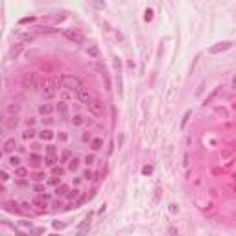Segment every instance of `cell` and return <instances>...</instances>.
Here are the masks:
<instances>
[{
    "label": "cell",
    "instance_id": "1",
    "mask_svg": "<svg viewBox=\"0 0 236 236\" xmlns=\"http://www.w3.org/2000/svg\"><path fill=\"white\" fill-rule=\"evenodd\" d=\"M63 35H65L70 42H74V44H81V42L85 41V37H83V33H81L79 30H63Z\"/></svg>",
    "mask_w": 236,
    "mask_h": 236
},
{
    "label": "cell",
    "instance_id": "2",
    "mask_svg": "<svg viewBox=\"0 0 236 236\" xmlns=\"http://www.w3.org/2000/svg\"><path fill=\"white\" fill-rule=\"evenodd\" d=\"M87 105H89V111H90L94 116H102L103 111H105V103H103L102 100H98V98H92L90 103H87Z\"/></svg>",
    "mask_w": 236,
    "mask_h": 236
},
{
    "label": "cell",
    "instance_id": "3",
    "mask_svg": "<svg viewBox=\"0 0 236 236\" xmlns=\"http://www.w3.org/2000/svg\"><path fill=\"white\" fill-rule=\"evenodd\" d=\"M31 203H33V207H37V214H42V212L48 210V198H46V196L37 194V196L31 199Z\"/></svg>",
    "mask_w": 236,
    "mask_h": 236
},
{
    "label": "cell",
    "instance_id": "4",
    "mask_svg": "<svg viewBox=\"0 0 236 236\" xmlns=\"http://www.w3.org/2000/svg\"><path fill=\"white\" fill-rule=\"evenodd\" d=\"M26 162H28V166L30 168H33V170H37V168H41L42 164H44V159L37 153V151H31V153H28V159H26Z\"/></svg>",
    "mask_w": 236,
    "mask_h": 236
},
{
    "label": "cell",
    "instance_id": "5",
    "mask_svg": "<svg viewBox=\"0 0 236 236\" xmlns=\"http://www.w3.org/2000/svg\"><path fill=\"white\" fill-rule=\"evenodd\" d=\"M83 87V83H81V79L79 78H76V76H65V89H68V90H79Z\"/></svg>",
    "mask_w": 236,
    "mask_h": 236
},
{
    "label": "cell",
    "instance_id": "6",
    "mask_svg": "<svg viewBox=\"0 0 236 236\" xmlns=\"http://www.w3.org/2000/svg\"><path fill=\"white\" fill-rule=\"evenodd\" d=\"M15 148H17L15 138H6V140H4V144H2V153H4V157L11 155V153L15 151Z\"/></svg>",
    "mask_w": 236,
    "mask_h": 236
},
{
    "label": "cell",
    "instance_id": "7",
    "mask_svg": "<svg viewBox=\"0 0 236 236\" xmlns=\"http://www.w3.org/2000/svg\"><path fill=\"white\" fill-rule=\"evenodd\" d=\"M231 46H233V42H231V41H223V42H218V44L210 46V54H220V52H225V50H229Z\"/></svg>",
    "mask_w": 236,
    "mask_h": 236
},
{
    "label": "cell",
    "instance_id": "8",
    "mask_svg": "<svg viewBox=\"0 0 236 236\" xmlns=\"http://www.w3.org/2000/svg\"><path fill=\"white\" fill-rule=\"evenodd\" d=\"M22 87H24V89L37 87V83H35V74H33V72H28V74L22 76Z\"/></svg>",
    "mask_w": 236,
    "mask_h": 236
},
{
    "label": "cell",
    "instance_id": "9",
    "mask_svg": "<svg viewBox=\"0 0 236 236\" xmlns=\"http://www.w3.org/2000/svg\"><path fill=\"white\" fill-rule=\"evenodd\" d=\"M78 98H79V102H83V103H90V100H92V96H90V92H89V89H87L85 85L78 90Z\"/></svg>",
    "mask_w": 236,
    "mask_h": 236
},
{
    "label": "cell",
    "instance_id": "10",
    "mask_svg": "<svg viewBox=\"0 0 236 236\" xmlns=\"http://www.w3.org/2000/svg\"><path fill=\"white\" fill-rule=\"evenodd\" d=\"M55 111L59 113L61 118H66V116H68V103H66L65 100H59L57 105H55Z\"/></svg>",
    "mask_w": 236,
    "mask_h": 236
},
{
    "label": "cell",
    "instance_id": "11",
    "mask_svg": "<svg viewBox=\"0 0 236 236\" xmlns=\"http://www.w3.org/2000/svg\"><path fill=\"white\" fill-rule=\"evenodd\" d=\"M6 161V164H9L11 168H17V166H20V162H22V159H20V155L18 153H15V155H7V157H4Z\"/></svg>",
    "mask_w": 236,
    "mask_h": 236
},
{
    "label": "cell",
    "instance_id": "12",
    "mask_svg": "<svg viewBox=\"0 0 236 236\" xmlns=\"http://www.w3.org/2000/svg\"><path fill=\"white\" fill-rule=\"evenodd\" d=\"M41 92H42V96H44V100H54V98L57 96V92H59V90H57V89H55L54 85H50V87H46V89H42Z\"/></svg>",
    "mask_w": 236,
    "mask_h": 236
},
{
    "label": "cell",
    "instance_id": "13",
    "mask_svg": "<svg viewBox=\"0 0 236 236\" xmlns=\"http://www.w3.org/2000/svg\"><path fill=\"white\" fill-rule=\"evenodd\" d=\"M54 111H55V105H52V103H41L39 105V114H42V116H50Z\"/></svg>",
    "mask_w": 236,
    "mask_h": 236
},
{
    "label": "cell",
    "instance_id": "14",
    "mask_svg": "<svg viewBox=\"0 0 236 236\" xmlns=\"http://www.w3.org/2000/svg\"><path fill=\"white\" fill-rule=\"evenodd\" d=\"M68 190H70V186H68L66 183H59V185L55 186V190H54V194H55L57 198H65V196L68 194Z\"/></svg>",
    "mask_w": 236,
    "mask_h": 236
},
{
    "label": "cell",
    "instance_id": "15",
    "mask_svg": "<svg viewBox=\"0 0 236 236\" xmlns=\"http://www.w3.org/2000/svg\"><path fill=\"white\" fill-rule=\"evenodd\" d=\"M18 111H20V103H17V102H11V103L6 105V113H7L9 116H17Z\"/></svg>",
    "mask_w": 236,
    "mask_h": 236
},
{
    "label": "cell",
    "instance_id": "16",
    "mask_svg": "<svg viewBox=\"0 0 236 236\" xmlns=\"http://www.w3.org/2000/svg\"><path fill=\"white\" fill-rule=\"evenodd\" d=\"M13 175H15V179H18V177H30V170L20 164V166L13 168Z\"/></svg>",
    "mask_w": 236,
    "mask_h": 236
},
{
    "label": "cell",
    "instance_id": "17",
    "mask_svg": "<svg viewBox=\"0 0 236 236\" xmlns=\"http://www.w3.org/2000/svg\"><path fill=\"white\" fill-rule=\"evenodd\" d=\"M89 144H90V150H92V151H100V150H103V138H102V137H94Z\"/></svg>",
    "mask_w": 236,
    "mask_h": 236
},
{
    "label": "cell",
    "instance_id": "18",
    "mask_svg": "<svg viewBox=\"0 0 236 236\" xmlns=\"http://www.w3.org/2000/svg\"><path fill=\"white\" fill-rule=\"evenodd\" d=\"M70 122H72V126H74V127H81V126L87 122V118H85L81 113H76V114L72 116V120H70Z\"/></svg>",
    "mask_w": 236,
    "mask_h": 236
},
{
    "label": "cell",
    "instance_id": "19",
    "mask_svg": "<svg viewBox=\"0 0 236 236\" xmlns=\"http://www.w3.org/2000/svg\"><path fill=\"white\" fill-rule=\"evenodd\" d=\"M83 161H79L78 157H72L68 162H66V168H68V172H78L79 170V164H81Z\"/></svg>",
    "mask_w": 236,
    "mask_h": 236
},
{
    "label": "cell",
    "instance_id": "20",
    "mask_svg": "<svg viewBox=\"0 0 236 236\" xmlns=\"http://www.w3.org/2000/svg\"><path fill=\"white\" fill-rule=\"evenodd\" d=\"M44 177H46V174H44V172H41V170L30 172V179H31V181H35V183H41V181H44Z\"/></svg>",
    "mask_w": 236,
    "mask_h": 236
},
{
    "label": "cell",
    "instance_id": "21",
    "mask_svg": "<svg viewBox=\"0 0 236 236\" xmlns=\"http://www.w3.org/2000/svg\"><path fill=\"white\" fill-rule=\"evenodd\" d=\"M22 46H24V42H17V44H13L11 48H9V57H17L20 52H22Z\"/></svg>",
    "mask_w": 236,
    "mask_h": 236
},
{
    "label": "cell",
    "instance_id": "22",
    "mask_svg": "<svg viewBox=\"0 0 236 236\" xmlns=\"http://www.w3.org/2000/svg\"><path fill=\"white\" fill-rule=\"evenodd\" d=\"M37 133H39V131H35L33 127H28V129L22 131V140H31V138L37 137Z\"/></svg>",
    "mask_w": 236,
    "mask_h": 236
},
{
    "label": "cell",
    "instance_id": "23",
    "mask_svg": "<svg viewBox=\"0 0 236 236\" xmlns=\"http://www.w3.org/2000/svg\"><path fill=\"white\" fill-rule=\"evenodd\" d=\"M37 137H39L41 140H52V138H54V133H52V129L46 127V129H41V131L37 133Z\"/></svg>",
    "mask_w": 236,
    "mask_h": 236
},
{
    "label": "cell",
    "instance_id": "24",
    "mask_svg": "<svg viewBox=\"0 0 236 236\" xmlns=\"http://www.w3.org/2000/svg\"><path fill=\"white\" fill-rule=\"evenodd\" d=\"M70 159H72V151H70V150H63L61 155H59V162L65 164V162H68Z\"/></svg>",
    "mask_w": 236,
    "mask_h": 236
},
{
    "label": "cell",
    "instance_id": "25",
    "mask_svg": "<svg viewBox=\"0 0 236 236\" xmlns=\"http://www.w3.org/2000/svg\"><path fill=\"white\" fill-rule=\"evenodd\" d=\"M96 161H98V159H96L94 153H87V155L83 157V164H85V166H92V164H96Z\"/></svg>",
    "mask_w": 236,
    "mask_h": 236
},
{
    "label": "cell",
    "instance_id": "26",
    "mask_svg": "<svg viewBox=\"0 0 236 236\" xmlns=\"http://www.w3.org/2000/svg\"><path fill=\"white\" fill-rule=\"evenodd\" d=\"M79 196H81V190H79V188L76 186V188H70V190H68V194H66L65 198H66V199H72V201H74V199H78Z\"/></svg>",
    "mask_w": 236,
    "mask_h": 236
},
{
    "label": "cell",
    "instance_id": "27",
    "mask_svg": "<svg viewBox=\"0 0 236 236\" xmlns=\"http://www.w3.org/2000/svg\"><path fill=\"white\" fill-rule=\"evenodd\" d=\"M57 161H59V157H57V155H46V157H44V164H46V166H52V168L55 166V162H57Z\"/></svg>",
    "mask_w": 236,
    "mask_h": 236
},
{
    "label": "cell",
    "instance_id": "28",
    "mask_svg": "<svg viewBox=\"0 0 236 236\" xmlns=\"http://www.w3.org/2000/svg\"><path fill=\"white\" fill-rule=\"evenodd\" d=\"M92 138H94V135H92V131H90V129L81 133V142H85V144H87V142H90Z\"/></svg>",
    "mask_w": 236,
    "mask_h": 236
},
{
    "label": "cell",
    "instance_id": "29",
    "mask_svg": "<svg viewBox=\"0 0 236 236\" xmlns=\"http://www.w3.org/2000/svg\"><path fill=\"white\" fill-rule=\"evenodd\" d=\"M81 177H83L85 181H92V179H94V172H92V170H83V172H81Z\"/></svg>",
    "mask_w": 236,
    "mask_h": 236
},
{
    "label": "cell",
    "instance_id": "30",
    "mask_svg": "<svg viewBox=\"0 0 236 236\" xmlns=\"http://www.w3.org/2000/svg\"><path fill=\"white\" fill-rule=\"evenodd\" d=\"M59 183H63L59 175H50V177H48V185H52V186H57Z\"/></svg>",
    "mask_w": 236,
    "mask_h": 236
},
{
    "label": "cell",
    "instance_id": "31",
    "mask_svg": "<svg viewBox=\"0 0 236 236\" xmlns=\"http://www.w3.org/2000/svg\"><path fill=\"white\" fill-rule=\"evenodd\" d=\"M220 89H222V87H218V89H214V90H212V92H210V94H209V96L205 98V103H210V102H212V100H214V98L218 96V92H220Z\"/></svg>",
    "mask_w": 236,
    "mask_h": 236
},
{
    "label": "cell",
    "instance_id": "32",
    "mask_svg": "<svg viewBox=\"0 0 236 236\" xmlns=\"http://www.w3.org/2000/svg\"><path fill=\"white\" fill-rule=\"evenodd\" d=\"M0 175H2V183H7V181H9V177H11V175H9V172H7L6 164L2 166V172H0Z\"/></svg>",
    "mask_w": 236,
    "mask_h": 236
},
{
    "label": "cell",
    "instance_id": "33",
    "mask_svg": "<svg viewBox=\"0 0 236 236\" xmlns=\"http://www.w3.org/2000/svg\"><path fill=\"white\" fill-rule=\"evenodd\" d=\"M44 151H46V155H57V148H55L54 144H48V146L44 148Z\"/></svg>",
    "mask_w": 236,
    "mask_h": 236
},
{
    "label": "cell",
    "instance_id": "34",
    "mask_svg": "<svg viewBox=\"0 0 236 236\" xmlns=\"http://www.w3.org/2000/svg\"><path fill=\"white\" fill-rule=\"evenodd\" d=\"M33 190H35L37 194H46V185H41V183H39V185L33 186Z\"/></svg>",
    "mask_w": 236,
    "mask_h": 236
},
{
    "label": "cell",
    "instance_id": "35",
    "mask_svg": "<svg viewBox=\"0 0 236 236\" xmlns=\"http://www.w3.org/2000/svg\"><path fill=\"white\" fill-rule=\"evenodd\" d=\"M192 116V111H186L185 113V116H183V120H181V127H185L186 124H188V118Z\"/></svg>",
    "mask_w": 236,
    "mask_h": 236
},
{
    "label": "cell",
    "instance_id": "36",
    "mask_svg": "<svg viewBox=\"0 0 236 236\" xmlns=\"http://www.w3.org/2000/svg\"><path fill=\"white\" fill-rule=\"evenodd\" d=\"M63 174H65V170H63L61 166H54V170H52V175H59V177H61Z\"/></svg>",
    "mask_w": 236,
    "mask_h": 236
},
{
    "label": "cell",
    "instance_id": "37",
    "mask_svg": "<svg viewBox=\"0 0 236 236\" xmlns=\"http://www.w3.org/2000/svg\"><path fill=\"white\" fill-rule=\"evenodd\" d=\"M90 2H92V6H94L96 9H103V7H105L103 0H90Z\"/></svg>",
    "mask_w": 236,
    "mask_h": 236
},
{
    "label": "cell",
    "instance_id": "38",
    "mask_svg": "<svg viewBox=\"0 0 236 236\" xmlns=\"http://www.w3.org/2000/svg\"><path fill=\"white\" fill-rule=\"evenodd\" d=\"M70 92H72V90L63 89V92H61V100H65V102H66V100H70Z\"/></svg>",
    "mask_w": 236,
    "mask_h": 236
},
{
    "label": "cell",
    "instance_id": "39",
    "mask_svg": "<svg viewBox=\"0 0 236 236\" xmlns=\"http://www.w3.org/2000/svg\"><path fill=\"white\" fill-rule=\"evenodd\" d=\"M87 54L92 55V57H98V48H96V46H90V48L87 50Z\"/></svg>",
    "mask_w": 236,
    "mask_h": 236
},
{
    "label": "cell",
    "instance_id": "40",
    "mask_svg": "<svg viewBox=\"0 0 236 236\" xmlns=\"http://www.w3.org/2000/svg\"><path fill=\"white\" fill-rule=\"evenodd\" d=\"M31 41H33V37H31L30 33H26V35L20 37V42H31Z\"/></svg>",
    "mask_w": 236,
    "mask_h": 236
},
{
    "label": "cell",
    "instance_id": "41",
    "mask_svg": "<svg viewBox=\"0 0 236 236\" xmlns=\"http://www.w3.org/2000/svg\"><path fill=\"white\" fill-rule=\"evenodd\" d=\"M146 20H151L153 18V9H146V15H144Z\"/></svg>",
    "mask_w": 236,
    "mask_h": 236
},
{
    "label": "cell",
    "instance_id": "42",
    "mask_svg": "<svg viewBox=\"0 0 236 236\" xmlns=\"http://www.w3.org/2000/svg\"><path fill=\"white\" fill-rule=\"evenodd\" d=\"M57 138H59V142H66V140H68V135H66V133H59Z\"/></svg>",
    "mask_w": 236,
    "mask_h": 236
},
{
    "label": "cell",
    "instance_id": "43",
    "mask_svg": "<svg viewBox=\"0 0 236 236\" xmlns=\"http://www.w3.org/2000/svg\"><path fill=\"white\" fill-rule=\"evenodd\" d=\"M52 207H54V209H61V207H63V201H61V199H55V201L52 203Z\"/></svg>",
    "mask_w": 236,
    "mask_h": 236
},
{
    "label": "cell",
    "instance_id": "44",
    "mask_svg": "<svg viewBox=\"0 0 236 236\" xmlns=\"http://www.w3.org/2000/svg\"><path fill=\"white\" fill-rule=\"evenodd\" d=\"M151 170H153L151 166H144V168H142V174H144V175H148V174H151Z\"/></svg>",
    "mask_w": 236,
    "mask_h": 236
},
{
    "label": "cell",
    "instance_id": "45",
    "mask_svg": "<svg viewBox=\"0 0 236 236\" xmlns=\"http://www.w3.org/2000/svg\"><path fill=\"white\" fill-rule=\"evenodd\" d=\"M31 20H35V17H26V18H22V20H20V24H26V22H31Z\"/></svg>",
    "mask_w": 236,
    "mask_h": 236
},
{
    "label": "cell",
    "instance_id": "46",
    "mask_svg": "<svg viewBox=\"0 0 236 236\" xmlns=\"http://www.w3.org/2000/svg\"><path fill=\"white\" fill-rule=\"evenodd\" d=\"M33 124H35V120H33V118H28V120H26V126H28V127H31Z\"/></svg>",
    "mask_w": 236,
    "mask_h": 236
},
{
    "label": "cell",
    "instance_id": "47",
    "mask_svg": "<svg viewBox=\"0 0 236 236\" xmlns=\"http://www.w3.org/2000/svg\"><path fill=\"white\" fill-rule=\"evenodd\" d=\"M31 150H33V151H39V150H42V146H41V144H33Z\"/></svg>",
    "mask_w": 236,
    "mask_h": 236
},
{
    "label": "cell",
    "instance_id": "48",
    "mask_svg": "<svg viewBox=\"0 0 236 236\" xmlns=\"http://www.w3.org/2000/svg\"><path fill=\"white\" fill-rule=\"evenodd\" d=\"M81 179H83V177H74V179H72V183H74V185H76V186H78V185H79V183H81Z\"/></svg>",
    "mask_w": 236,
    "mask_h": 236
},
{
    "label": "cell",
    "instance_id": "49",
    "mask_svg": "<svg viewBox=\"0 0 236 236\" xmlns=\"http://www.w3.org/2000/svg\"><path fill=\"white\" fill-rule=\"evenodd\" d=\"M33 234H41V233H44V229H35V231H31Z\"/></svg>",
    "mask_w": 236,
    "mask_h": 236
},
{
    "label": "cell",
    "instance_id": "50",
    "mask_svg": "<svg viewBox=\"0 0 236 236\" xmlns=\"http://www.w3.org/2000/svg\"><path fill=\"white\" fill-rule=\"evenodd\" d=\"M233 107H234V109H236V102H234V103H233Z\"/></svg>",
    "mask_w": 236,
    "mask_h": 236
}]
</instances>
